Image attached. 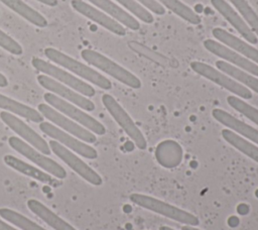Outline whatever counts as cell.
<instances>
[{
  "mask_svg": "<svg viewBox=\"0 0 258 230\" xmlns=\"http://www.w3.org/2000/svg\"><path fill=\"white\" fill-rule=\"evenodd\" d=\"M190 68L199 75L203 76L204 78L216 83L217 85L223 87L224 89L230 91L231 93L241 97L243 99H251L252 92L246 88L245 86L241 85L237 81H235L230 76L226 75L225 73L214 69L212 66L202 63V62H191Z\"/></svg>",
  "mask_w": 258,
  "mask_h": 230,
  "instance_id": "cell-6",
  "label": "cell"
},
{
  "mask_svg": "<svg viewBox=\"0 0 258 230\" xmlns=\"http://www.w3.org/2000/svg\"><path fill=\"white\" fill-rule=\"evenodd\" d=\"M222 136L229 144L237 148L245 155L249 156L251 159L258 162V147L256 145H254L250 141H247L245 138L239 136L237 133L233 132L230 129H223Z\"/></svg>",
  "mask_w": 258,
  "mask_h": 230,
  "instance_id": "cell-25",
  "label": "cell"
},
{
  "mask_svg": "<svg viewBox=\"0 0 258 230\" xmlns=\"http://www.w3.org/2000/svg\"><path fill=\"white\" fill-rule=\"evenodd\" d=\"M39 128L47 136L55 139L57 142H59L61 144H64L66 146L73 149L75 152L81 154L82 156L90 158V159L97 158L98 152L95 148L82 142L81 140L75 138L74 136L66 133L64 131L60 130L56 126H54L48 122L42 121L39 123Z\"/></svg>",
  "mask_w": 258,
  "mask_h": 230,
  "instance_id": "cell-11",
  "label": "cell"
},
{
  "mask_svg": "<svg viewBox=\"0 0 258 230\" xmlns=\"http://www.w3.org/2000/svg\"><path fill=\"white\" fill-rule=\"evenodd\" d=\"M8 143L13 149H15L17 152H19L20 154H22L23 156H25L26 158H28L29 160L43 168L46 172L54 176L59 180H62L67 177V171L61 165H59L53 159L45 156V154L41 153L40 151L32 148L29 144L19 139L18 137H9Z\"/></svg>",
  "mask_w": 258,
  "mask_h": 230,
  "instance_id": "cell-7",
  "label": "cell"
},
{
  "mask_svg": "<svg viewBox=\"0 0 258 230\" xmlns=\"http://www.w3.org/2000/svg\"><path fill=\"white\" fill-rule=\"evenodd\" d=\"M212 33L216 39L220 40L231 49L240 52L243 56L258 65V49L248 44L245 40L238 38L237 36L233 35L232 33L221 27L214 28L212 30Z\"/></svg>",
  "mask_w": 258,
  "mask_h": 230,
  "instance_id": "cell-17",
  "label": "cell"
},
{
  "mask_svg": "<svg viewBox=\"0 0 258 230\" xmlns=\"http://www.w3.org/2000/svg\"><path fill=\"white\" fill-rule=\"evenodd\" d=\"M129 198H130V201L133 202L134 204L144 209H147L149 211L165 216L176 222H179L188 226L199 225V218L197 216L180 208H177L168 203L160 201L156 198L143 195V194H137V193L131 194Z\"/></svg>",
  "mask_w": 258,
  "mask_h": 230,
  "instance_id": "cell-2",
  "label": "cell"
},
{
  "mask_svg": "<svg viewBox=\"0 0 258 230\" xmlns=\"http://www.w3.org/2000/svg\"><path fill=\"white\" fill-rule=\"evenodd\" d=\"M38 111L41 113L42 116L47 118L49 121L63 128L66 131H68L69 133H72L74 136L80 138L81 140L86 141L88 143L96 142L97 138L95 134L90 132L88 129L82 127L78 123L74 122L73 120L64 117V115L57 112L55 109L51 108L47 104H39Z\"/></svg>",
  "mask_w": 258,
  "mask_h": 230,
  "instance_id": "cell-10",
  "label": "cell"
},
{
  "mask_svg": "<svg viewBox=\"0 0 258 230\" xmlns=\"http://www.w3.org/2000/svg\"><path fill=\"white\" fill-rule=\"evenodd\" d=\"M135 1H137L147 10H150L157 15H163L165 13V8L161 4H159L156 0H135Z\"/></svg>",
  "mask_w": 258,
  "mask_h": 230,
  "instance_id": "cell-32",
  "label": "cell"
},
{
  "mask_svg": "<svg viewBox=\"0 0 258 230\" xmlns=\"http://www.w3.org/2000/svg\"><path fill=\"white\" fill-rule=\"evenodd\" d=\"M37 81H38L39 85L42 86L44 89L67 99L68 101L81 107L82 109H84L86 111H94L95 110V104L92 101H90L88 98L82 96L81 94L75 92L74 90L66 87L64 85L56 82L52 78L45 76V75H39L37 77Z\"/></svg>",
  "mask_w": 258,
  "mask_h": 230,
  "instance_id": "cell-15",
  "label": "cell"
},
{
  "mask_svg": "<svg viewBox=\"0 0 258 230\" xmlns=\"http://www.w3.org/2000/svg\"><path fill=\"white\" fill-rule=\"evenodd\" d=\"M4 162L14 168L15 170L25 175V176H28L40 183H43V184H48L52 187H58L60 185V182H58L55 178L51 177L50 175L44 172V171H41L40 169L24 162L23 160L13 156V155H10V154H7L4 156Z\"/></svg>",
  "mask_w": 258,
  "mask_h": 230,
  "instance_id": "cell-19",
  "label": "cell"
},
{
  "mask_svg": "<svg viewBox=\"0 0 258 230\" xmlns=\"http://www.w3.org/2000/svg\"><path fill=\"white\" fill-rule=\"evenodd\" d=\"M81 55L88 64L105 72L124 85L133 89L141 88V81L135 75L100 52L86 48L81 51Z\"/></svg>",
  "mask_w": 258,
  "mask_h": 230,
  "instance_id": "cell-3",
  "label": "cell"
},
{
  "mask_svg": "<svg viewBox=\"0 0 258 230\" xmlns=\"http://www.w3.org/2000/svg\"><path fill=\"white\" fill-rule=\"evenodd\" d=\"M71 5L76 11L93 20L94 22L98 23L99 25L105 27L109 31L120 36L126 34V29L122 24H120L118 21H116L109 15L105 14L104 12L100 11L99 9L89 5L88 3L82 0H72Z\"/></svg>",
  "mask_w": 258,
  "mask_h": 230,
  "instance_id": "cell-14",
  "label": "cell"
},
{
  "mask_svg": "<svg viewBox=\"0 0 258 230\" xmlns=\"http://www.w3.org/2000/svg\"><path fill=\"white\" fill-rule=\"evenodd\" d=\"M211 4L246 39V41L253 44L258 42L256 34L228 2L225 0H211Z\"/></svg>",
  "mask_w": 258,
  "mask_h": 230,
  "instance_id": "cell-16",
  "label": "cell"
},
{
  "mask_svg": "<svg viewBox=\"0 0 258 230\" xmlns=\"http://www.w3.org/2000/svg\"><path fill=\"white\" fill-rule=\"evenodd\" d=\"M43 98L50 106L54 107L57 111L71 117L72 119L85 126L89 130L93 131L94 133L98 135H103L106 133V128L102 123H100L98 120H96L86 112L77 108L73 104L64 101L63 99L57 97L52 93H45L43 95Z\"/></svg>",
  "mask_w": 258,
  "mask_h": 230,
  "instance_id": "cell-5",
  "label": "cell"
},
{
  "mask_svg": "<svg viewBox=\"0 0 258 230\" xmlns=\"http://www.w3.org/2000/svg\"><path fill=\"white\" fill-rule=\"evenodd\" d=\"M7 7L12 9L14 12L19 14L21 17L25 18L30 23L38 26H47V20L36 10L25 4L22 0H0Z\"/></svg>",
  "mask_w": 258,
  "mask_h": 230,
  "instance_id": "cell-24",
  "label": "cell"
},
{
  "mask_svg": "<svg viewBox=\"0 0 258 230\" xmlns=\"http://www.w3.org/2000/svg\"><path fill=\"white\" fill-rule=\"evenodd\" d=\"M116 1L120 3L123 7H125L127 10H129L137 18L141 19L143 22L150 24L154 21V18L152 14L149 12V10H147L137 1L135 0H116Z\"/></svg>",
  "mask_w": 258,
  "mask_h": 230,
  "instance_id": "cell-30",
  "label": "cell"
},
{
  "mask_svg": "<svg viewBox=\"0 0 258 230\" xmlns=\"http://www.w3.org/2000/svg\"><path fill=\"white\" fill-rule=\"evenodd\" d=\"M0 108L15 113L16 115L24 117L32 122L40 123L43 120L42 115L38 111L22 103H19L13 99H10L2 94H0Z\"/></svg>",
  "mask_w": 258,
  "mask_h": 230,
  "instance_id": "cell-23",
  "label": "cell"
},
{
  "mask_svg": "<svg viewBox=\"0 0 258 230\" xmlns=\"http://www.w3.org/2000/svg\"><path fill=\"white\" fill-rule=\"evenodd\" d=\"M6 86H8V81H7V79L0 73V87H1V88H4V87H6Z\"/></svg>",
  "mask_w": 258,
  "mask_h": 230,
  "instance_id": "cell-35",
  "label": "cell"
},
{
  "mask_svg": "<svg viewBox=\"0 0 258 230\" xmlns=\"http://www.w3.org/2000/svg\"><path fill=\"white\" fill-rule=\"evenodd\" d=\"M31 64L37 71L44 73L47 76L52 77L55 80L68 85L70 88H73L74 90H76L84 96L93 97L96 93L95 89L91 85L74 77L72 74L66 72L64 70H61L56 66L49 64L39 58H33L31 60Z\"/></svg>",
  "mask_w": 258,
  "mask_h": 230,
  "instance_id": "cell-8",
  "label": "cell"
},
{
  "mask_svg": "<svg viewBox=\"0 0 258 230\" xmlns=\"http://www.w3.org/2000/svg\"><path fill=\"white\" fill-rule=\"evenodd\" d=\"M27 206L32 213H34L37 217L43 220L47 225H49L54 230H77L37 200H28Z\"/></svg>",
  "mask_w": 258,
  "mask_h": 230,
  "instance_id": "cell-21",
  "label": "cell"
},
{
  "mask_svg": "<svg viewBox=\"0 0 258 230\" xmlns=\"http://www.w3.org/2000/svg\"><path fill=\"white\" fill-rule=\"evenodd\" d=\"M102 102L111 116L115 121L121 126L125 133L133 140L135 145L139 149H145L147 147V142L143 136L141 130L136 126L132 118L123 109V107L109 94H104L102 96Z\"/></svg>",
  "mask_w": 258,
  "mask_h": 230,
  "instance_id": "cell-4",
  "label": "cell"
},
{
  "mask_svg": "<svg viewBox=\"0 0 258 230\" xmlns=\"http://www.w3.org/2000/svg\"><path fill=\"white\" fill-rule=\"evenodd\" d=\"M216 67L219 71L225 73L226 75L233 78L238 83H241V85L250 88L254 92L258 94V79L255 78L253 75L235 67L231 64L224 62V61H217Z\"/></svg>",
  "mask_w": 258,
  "mask_h": 230,
  "instance_id": "cell-22",
  "label": "cell"
},
{
  "mask_svg": "<svg viewBox=\"0 0 258 230\" xmlns=\"http://www.w3.org/2000/svg\"><path fill=\"white\" fill-rule=\"evenodd\" d=\"M0 118L9 128H11L19 136L24 138L27 142L32 144V146H34L38 151H40L45 155L50 154V148L47 142L39 134H37L32 128H30L27 124H25L22 120H20L19 118H17L16 116L12 115L7 111L1 112Z\"/></svg>",
  "mask_w": 258,
  "mask_h": 230,
  "instance_id": "cell-12",
  "label": "cell"
},
{
  "mask_svg": "<svg viewBox=\"0 0 258 230\" xmlns=\"http://www.w3.org/2000/svg\"><path fill=\"white\" fill-rule=\"evenodd\" d=\"M49 148L57 157H59L64 163H67L72 169H74L87 182L94 186L102 185V178L80 157L74 154L71 150L67 149L62 144H60L56 140H50Z\"/></svg>",
  "mask_w": 258,
  "mask_h": 230,
  "instance_id": "cell-9",
  "label": "cell"
},
{
  "mask_svg": "<svg viewBox=\"0 0 258 230\" xmlns=\"http://www.w3.org/2000/svg\"><path fill=\"white\" fill-rule=\"evenodd\" d=\"M230 2L242 15L244 21L248 24L251 30L258 36V15L249 3L246 0H230Z\"/></svg>",
  "mask_w": 258,
  "mask_h": 230,
  "instance_id": "cell-28",
  "label": "cell"
},
{
  "mask_svg": "<svg viewBox=\"0 0 258 230\" xmlns=\"http://www.w3.org/2000/svg\"><path fill=\"white\" fill-rule=\"evenodd\" d=\"M0 216L5 219L6 221L14 224L15 226L21 228L22 230H45L44 228L40 227L36 223L32 222L25 216L21 215L18 212H15L8 208H1L0 209Z\"/></svg>",
  "mask_w": 258,
  "mask_h": 230,
  "instance_id": "cell-27",
  "label": "cell"
},
{
  "mask_svg": "<svg viewBox=\"0 0 258 230\" xmlns=\"http://www.w3.org/2000/svg\"><path fill=\"white\" fill-rule=\"evenodd\" d=\"M227 102L236 111L240 112L249 120L258 125V109H256L255 107L251 106L250 104L246 103L245 101L236 96H228Z\"/></svg>",
  "mask_w": 258,
  "mask_h": 230,
  "instance_id": "cell-29",
  "label": "cell"
},
{
  "mask_svg": "<svg viewBox=\"0 0 258 230\" xmlns=\"http://www.w3.org/2000/svg\"><path fill=\"white\" fill-rule=\"evenodd\" d=\"M0 230H16L15 228L11 227L10 225H8L7 223L3 222L2 220H0Z\"/></svg>",
  "mask_w": 258,
  "mask_h": 230,
  "instance_id": "cell-34",
  "label": "cell"
},
{
  "mask_svg": "<svg viewBox=\"0 0 258 230\" xmlns=\"http://www.w3.org/2000/svg\"><path fill=\"white\" fill-rule=\"evenodd\" d=\"M36 1L41 2V3L45 4V5L51 6V7H53V6H56V5H57V0H36Z\"/></svg>",
  "mask_w": 258,
  "mask_h": 230,
  "instance_id": "cell-33",
  "label": "cell"
},
{
  "mask_svg": "<svg viewBox=\"0 0 258 230\" xmlns=\"http://www.w3.org/2000/svg\"><path fill=\"white\" fill-rule=\"evenodd\" d=\"M204 46L207 50L212 52L213 54L222 58L227 61L232 66L240 68L241 70L258 77V65L253 63L252 61L246 59L245 56L239 54L235 50L229 48L228 46L214 40V39H206L204 41Z\"/></svg>",
  "mask_w": 258,
  "mask_h": 230,
  "instance_id": "cell-13",
  "label": "cell"
},
{
  "mask_svg": "<svg viewBox=\"0 0 258 230\" xmlns=\"http://www.w3.org/2000/svg\"><path fill=\"white\" fill-rule=\"evenodd\" d=\"M95 6L99 7L101 10L105 11L110 17L118 21L120 24L125 25L131 30H138L140 28V23L132 15L126 12L123 8L119 7L117 4L111 0H89Z\"/></svg>",
  "mask_w": 258,
  "mask_h": 230,
  "instance_id": "cell-20",
  "label": "cell"
},
{
  "mask_svg": "<svg viewBox=\"0 0 258 230\" xmlns=\"http://www.w3.org/2000/svg\"><path fill=\"white\" fill-rule=\"evenodd\" d=\"M213 117L223 125L227 126L231 130L236 131L237 133L241 134L242 136L250 139L251 141H254L258 144V130L254 127L246 124L245 122L237 119L230 113L226 112L225 110L216 108L212 111Z\"/></svg>",
  "mask_w": 258,
  "mask_h": 230,
  "instance_id": "cell-18",
  "label": "cell"
},
{
  "mask_svg": "<svg viewBox=\"0 0 258 230\" xmlns=\"http://www.w3.org/2000/svg\"><path fill=\"white\" fill-rule=\"evenodd\" d=\"M44 54L51 62L70 70L74 74L93 83L94 85L100 87L101 89L110 90L112 88V83L106 77H104L97 71L93 70L92 68L88 67L87 65L78 62L77 60L71 58L68 54H64L63 52L55 48L46 47L44 49Z\"/></svg>",
  "mask_w": 258,
  "mask_h": 230,
  "instance_id": "cell-1",
  "label": "cell"
},
{
  "mask_svg": "<svg viewBox=\"0 0 258 230\" xmlns=\"http://www.w3.org/2000/svg\"><path fill=\"white\" fill-rule=\"evenodd\" d=\"M0 46L15 55H20L23 53V49L21 45L1 29H0Z\"/></svg>",
  "mask_w": 258,
  "mask_h": 230,
  "instance_id": "cell-31",
  "label": "cell"
},
{
  "mask_svg": "<svg viewBox=\"0 0 258 230\" xmlns=\"http://www.w3.org/2000/svg\"><path fill=\"white\" fill-rule=\"evenodd\" d=\"M181 230H200L198 228H195V226H188V225H184L181 227Z\"/></svg>",
  "mask_w": 258,
  "mask_h": 230,
  "instance_id": "cell-36",
  "label": "cell"
},
{
  "mask_svg": "<svg viewBox=\"0 0 258 230\" xmlns=\"http://www.w3.org/2000/svg\"><path fill=\"white\" fill-rule=\"evenodd\" d=\"M163 7L168 8L177 16L181 17L190 24H200L202 22L201 17L187 5L179 0H156Z\"/></svg>",
  "mask_w": 258,
  "mask_h": 230,
  "instance_id": "cell-26",
  "label": "cell"
},
{
  "mask_svg": "<svg viewBox=\"0 0 258 230\" xmlns=\"http://www.w3.org/2000/svg\"><path fill=\"white\" fill-rule=\"evenodd\" d=\"M159 230H174V229H172L168 226H161V227H159Z\"/></svg>",
  "mask_w": 258,
  "mask_h": 230,
  "instance_id": "cell-37",
  "label": "cell"
}]
</instances>
